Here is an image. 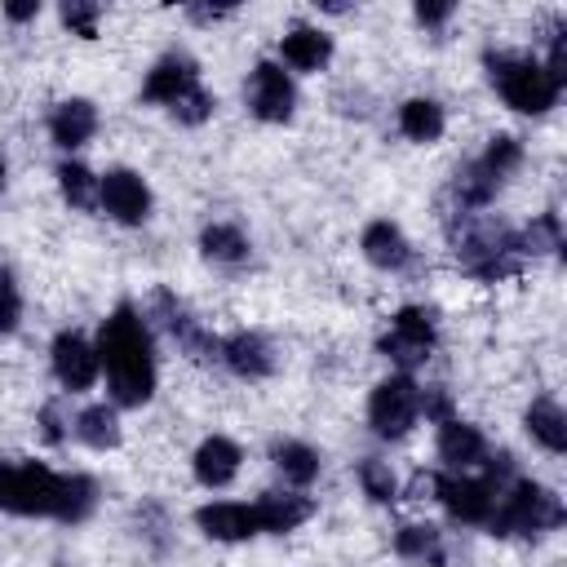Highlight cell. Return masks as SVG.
<instances>
[{"label": "cell", "instance_id": "obj_1", "mask_svg": "<svg viewBox=\"0 0 567 567\" xmlns=\"http://www.w3.org/2000/svg\"><path fill=\"white\" fill-rule=\"evenodd\" d=\"M97 505V483L89 474H58L40 461H0V509L27 518L84 523Z\"/></svg>", "mask_w": 567, "mask_h": 567}, {"label": "cell", "instance_id": "obj_2", "mask_svg": "<svg viewBox=\"0 0 567 567\" xmlns=\"http://www.w3.org/2000/svg\"><path fill=\"white\" fill-rule=\"evenodd\" d=\"M97 363L106 368L111 399L124 408H142L155 394V346L146 319L133 301H120L97 328Z\"/></svg>", "mask_w": 567, "mask_h": 567}, {"label": "cell", "instance_id": "obj_3", "mask_svg": "<svg viewBox=\"0 0 567 567\" xmlns=\"http://www.w3.org/2000/svg\"><path fill=\"white\" fill-rule=\"evenodd\" d=\"M518 164H523V146H518V137L496 133V137L487 142V151H483L478 159L461 164L456 177L447 182L443 217H461V221H465V217H474L478 208H487V204L496 199V190L505 186V177H509Z\"/></svg>", "mask_w": 567, "mask_h": 567}, {"label": "cell", "instance_id": "obj_4", "mask_svg": "<svg viewBox=\"0 0 567 567\" xmlns=\"http://www.w3.org/2000/svg\"><path fill=\"white\" fill-rule=\"evenodd\" d=\"M452 239H456L461 270L483 279V284H496V279L514 275L527 261L523 244H518V230H509L505 221H474V217H465L461 235H452Z\"/></svg>", "mask_w": 567, "mask_h": 567}, {"label": "cell", "instance_id": "obj_5", "mask_svg": "<svg viewBox=\"0 0 567 567\" xmlns=\"http://www.w3.org/2000/svg\"><path fill=\"white\" fill-rule=\"evenodd\" d=\"M563 518H567V509L549 487H540L532 478H514L496 496L487 527H492V536H540V532L563 527Z\"/></svg>", "mask_w": 567, "mask_h": 567}, {"label": "cell", "instance_id": "obj_6", "mask_svg": "<svg viewBox=\"0 0 567 567\" xmlns=\"http://www.w3.org/2000/svg\"><path fill=\"white\" fill-rule=\"evenodd\" d=\"M483 62H487V80H492V89L505 97V106H514V111H523V115H545V111L558 102V93H563V84H558L536 58L487 53Z\"/></svg>", "mask_w": 567, "mask_h": 567}, {"label": "cell", "instance_id": "obj_7", "mask_svg": "<svg viewBox=\"0 0 567 567\" xmlns=\"http://www.w3.org/2000/svg\"><path fill=\"white\" fill-rule=\"evenodd\" d=\"M416 416H421V385L408 372L377 381V390L368 399V425H372V434L403 439L416 425Z\"/></svg>", "mask_w": 567, "mask_h": 567}, {"label": "cell", "instance_id": "obj_8", "mask_svg": "<svg viewBox=\"0 0 567 567\" xmlns=\"http://www.w3.org/2000/svg\"><path fill=\"white\" fill-rule=\"evenodd\" d=\"M377 350L399 363L403 372L421 368L430 354H434V315L425 306H403L394 319H390V332L377 341Z\"/></svg>", "mask_w": 567, "mask_h": 567}, {"label": "cell", "instance_id": "obj_9", "mask_svg": "<svg viewBox=\"0 0 567 567\" xmlns=\"http://www.w3.org/2000/svg\"><path fill=\"white\" fill-rule=\"evenodd\" d=\"M151 315L159 319V328H164L195 363H213V359L221 354V341H217V337L186 310V301H177L168 288H159V292L151 297Z\"/></svg>", "mask_w": 567, "mask_h": 567}, {"label": "cell", "instance_id": "obj_10", "mask_svg": "<svg viewBox=\"0 0 567 567\" xmlns=\"http://www.w3.org/2000/svg\"><path fill=\"white\" fill-rule=\"evenodd\" d=\"M248 111L266 124H284L297 111V89L279 62H257L248 80Z\"/></svg>", "mask_w": 567, "mask_h": 567}, {"label": "cell", "instance_id": "obj_11", "mask_svg": "<svg viewBox=\"0 0 567 567\" xmlns=\"http://www.w3.org/2000/svg\"><path fill=\"white\" fill-rule=\"evenodd\" d=\"M97 204L120 226H142L151 217V186L133 168H111L106 177H97Z\"/></svg>", "mask_w": 567, "mask_h": 567}, {"label": "cell", "instance_id": "obj_12", "mask_svg": "<svg viewBox=\"0 0 567 567\" xmlns=\"http://www.w3.org/2000/svg\"><path fill=\"white\" fill-rule=\"evenodd\" d=\"M49 359H53V377H58V385L62 390H71V394H80V390H89L93 381H97V346H89L80 332H58L53 337V350H49Z\"/></svg>", "mask_w": 567, "mask_h": 567}, {"label": "cell", "instance_id": "obj_13", "mask_svg": "<svg viewBox=\"0 0 567 567\" xmlns=\"http://www.w3.org/2000/svg\"><path fill=\"white\" fill-rule=\"evenodd\" d=\"M199 89V71L186 53H164L151 71H146V84H142V102H155V106H177L182 97H190Z\"/></svg>", "mask_w": 567, "mask_h": 567}, {"label": "cell", "instance_id": "obj_14", "mask_svg": "<svg viewBox=\"0 0 567 567\" xmlns=\"http://www.w3.org/2000/svg\"><path fill=\"white\" fill-rule=\"evenodd\" d=\"M439 456L452 474H465V470L487 461V439H483L478 425H470L461 416H447V421H439Z\"/></svg>", "mask_w": 567, "mask_h": 567}, {"label": "cell", "instance_id": "obj_15", "mask_svg": "<svg viewBox=\"0 0 567 567\" xmlns=\"http://www.w3.org/2000/svg\"><path fill=\"white\" fill-rule=\"evenodd\" d=\"M195 527L208 536V540H248L257 536V514L252 505H239V501H213V505H199L195 509Z\"/></svg>", "mask_w": 567, "mask_h": 567}, {"label": "cell", "instance_id": "obj_16", "mask_svg": "<svg viewBox=\"0 0 567 567\" xmlns=\"http://www.w3.org/2000/svg\"><path fill=\"white\" fill-rule=\"evenodd\" d=\"M217 359L235 377H244V381H261V377L275 372V350H270V341L261 332H235V337H226Z\"/></svg>", "mask_w": 567, "mask_h": 567}, {"label": "cell", "instance_id": "obj_17", "mask_svg": "<svg viewBox=\"0 0 567 567\" xmlns=\"http://www.w3.org/2000/svg\"><path fill=\"white\" fill-rule=\"evenodd\" d=\"M239 461H244L239 443H230L226 434H208V439L195 447L190 470H195V478H199L204 487H226V483L239 474Z\"/></svg>", "mask_w": 567, "mask_h": 567}, {"label": "cell", "instance_id": "obj_18", "mask_svg": "<svg viewBox=\"0 0 567 567\" xmlns=\"http://www.w3.org/2000/svg\"><path fill=\"white\" fill-rule=\"evenodd\" d=\"M252 514H257V527L261 532L284 536V532H297L315 514V501L301 496V492H261L257 505H252Z\"/></svg>", "mask_w": 567, "mask_h": 567}, {"label": "cell", "instance_id": "obj_19", "mask_svg": "<svg viewBox=\"0 0 567 567\" xmlns=\"http://www.w3.org/2000/svg\"><path fill=\"white\" fill-rule=\"evenodd\" d=\"M93 133H97V106H93L89 97H66V102L53 106V115H49V137H53L62 151L84 146Z\"/></svg>", "mask_w": 567, "mask_h": 567}, {"label": "cell", "instance_id": "obj_20", "mask_svg": "<svg viewBox=\"0 0 567 567\" xmlns=\"http://www.w3.org/2000/svg\"><path fill=\"white\" fill-rule=\"evenodd\" d=\"M279 53H284V62H288L292 71H319V66H328V58H332V35L301 22V27H292V31L279 40Z\"/></svg>", "mask_w": 567, "mask_h": 567}, {"label": "cell", "instance_id": "obj_21", "mask_svg": "<svg viewBox=\"0 0 567 567\" xmlns=\"http://www.w3.org/2000/svg\"><path fill=\"white\" fill-rule=\"evenodd\" d=\"M363 257L377 270H403L412 261V244H408V235L394 221H372L363 230Z\"/></svg>", "mask_w": 567, "mask_h": 567}, {"label": "cell", "instance_id": "obj_22", "mask_svg": "<svg viewBox=\"0 0 567 567\" xmlns=\"http://www.w3.org/2000/svg\"><path fill=\"white\" fill-rule=\"evenodd\" d=\"M443 128H447V115H443V106L434 97H408L399 106V133L408 142H439Z\"/></svg>", "mask_w": 567, "mask_h": 567}, {"label": "cell", "instance_id": "obj_23", "mask_svg": "<svg viewBox=\"0 0 567 567\" xmlns=\"http://www.w3.org/2000/svg\"><path fill=\"white\" fill-rule=\"evenodd\" d=\"M199 252H204L208 261H217V266H244L248 252H252V244H248V235H244L239 226L213 221V226H204V235H199Z\"/></svg>", "mask_w": 567, "mask_h": 567}, {"label": "cell", "instance_id": "obj_24", "mask_svg": "<svg viewBox=\"0 0 567 567\" xmlns=\"http://www.w3.org/2000/svg\"><path fill=\"white\" fill-rule=\"evenodd\" d=\"M270 461H275V470L292 483V487H310L315 478H319V452L310 447V443H297V439H279L275 447H270Z\"/></svg>", "mask_w": 567, "mask_h": 567}, {"label": "cell", "instance_id": "obj_25", "mask_svg": "<svg viewBox=\"0 0 567 567\" xmlns=\"http://www.w3.org/2000/svg\"><path fill=\"white\" fill-rule=\"evenodd\" d=\"M394 554L416 567H443V536L430 523H408L394 532Z\"/></svg>", "mask_w": 567, "mask_h": 567}, {"label": "cell", "instance_id": "obj_26", "mask_svg": "<svg viewBox=\"0 0 567 567\" xmlns=\"http://www.w3.org/2000/svg\"><path fill=\"white\" fill-rule=\"evenodd\" d=\"M71 430H75V439H80L84 447H93V452H111V447L120 443V416H115L111 403L84 408V412L71 421Z\"/></svg>", "mask_w": 567, "mask_h": 567}, {"label": "cell", "instance_id": "obj_27", "mask_svg": "<svg viewBox=\"0 0 567 567\" xmlns=\"http://www.w3.org/2000/svg\"><path fill=\"white\" fill-rule=\"evenodd\" d=\"M523 425H527V434L545 447V452H567V416H563V408L554 403V399H536L532 408H527V416H523Z\"/></svg>", "mask_w": 567, "mask_h": 567}, {"label": "cell", "instance_id": "obj_28", "mask_svg": "<svg viewBox=\"0 0 567 567\" xmlns=\"http://www.w3.org/2000/svg\"><path fill=\"white\" fill-rule=\"evenodd\" d=\"M58 190L71 208H97V177L75 159L58 164Z\"/></svg>", "mask_w": 567, "mask_h": 567}, {"label": "cell", "instance_id": "obj_29", "mask_svg": "<svg viewBox=\"0 0 567 567\" xmlns=\"http://www.w3.org/2000/svg\"><path fill=\"white\" fill-rule=\"evenodd\" d=\"M359 487H363V496L377 501V505H394V501H399V478H394V470H390L385 461H377V456H363V461H359Z\"/></svg>", "mask_w": 567, "mask_h": 567}, {"label": "cell", "instance_id": "obj_30", "mask_svg": "<svg viewBox=\"0 0 567 567\" xmlns=\"http://www.w3.org/2000/svg\"><path fill=\"white\" fill-rule=\"evenodd\" d=\"M518 244H523V257H540V252H558L563 248V226H558V213H540L527 230H518Z\"/></svg>", "mask_w": 567, "mask_h": 567}, {"label": "cell", "instance_id": "obj_31", "mask_svg": "<svg viewBox=\"0 0 567 567\" xmlns=\"http://www.w3.org/2000/svg\"><path fill=\"white\" fill-rule=\"evenodd\" d=\"M97 18H102V9L89 4V0H66V4H62V22L71 27V35L93 40V35H97Z\"/></svg>", "mask_w": 567, "mask_h": 567}, {"label": "cell", "instance_id": "obj_32", "mask_svg": "<svg viewBox=\"0 0 567 567\" xmlns=\"http://www.w3.org/2000/svg\"><path fill=\"white\" fill-rule=\"evenodd\" d=\"M18 319H22V292H18L13 275L0 270V337H9L18 328Z\"/></svg>", "mask_w": 567, "mask_h": 567}, {"label": "cell", "instance_id": "obj_33", "mask_svg": "<svg viewBox=\"0 0 567 567\" xmlns=\"http://www.w3.org/2000/svg\"><path fill=\"white\" fill-rule=\"evenodd\" d=\"M421 408H425V416H434V421H447L452 412V399H447V390L443 385H430V390H421Z\"/></svg>", "mask_w": 567, "mask_h": 567}, {"label": "cell", "instance_id": "obj_34", "mask_svg": "<svg viewBox=\"0 0 567 567\" xmlns=\"http://www.w3.org/2000/svg\"><path fill=\"white\" fill-rule=\"evenodd\" d=\"M40 425H44V439H49V443H62V439H66L62 403H44V408H40Z\"/></svg>", "mask_w": 567, "mask_h": 567}, {"label": "cell", "instance_id": "obj_35", "mask_svg": "<svg viewBox=\"0 0 567 567\" xmlns=\"http://www.w3.org/2000/svg\"><path fill=\"white\" fill-rule=\"evenodd\" d=\"M452 13H456L452 4H430V0H421V4H416V22H421V27H443Z\"/></svg>", "mask_w": 567, "mask_h": 567}, {"label": "cell", "instance_id": "obj_36", "mask_svg": "<svg viewBox=\"0 0 567 567\" xmlns=\"http://www.w3.org/2000/svg\"><path fill=\"white\" fill-rule=\"evenodd\" d=\"M35 13H40V0H13V4H4V18H13V22H27Z\"/></svg>", "mask_w": 567, "mask_h": 567}, {"label": "cell", "instance_id": "obj_37", "mask_svg": "<svg viewBox=\"0 0 567 567\" xmlns=\"http://www.w3.org/2000/svg\"><path fill=\"white\" fill-rule=\"evenodd\" d=\"M230 13V4H221V9H208V4H190V18L195 22H217V18H226Z\"/></svg>", "mask_w": 567, "mask_h": 567}, {"label": "cell", "instance_id": "obj_38", "mask_svg": "<svg viewBox=\"0 0 567 567\" xmlns=\"http://www.w3.org/2000/svg\"><path fill=\"white\" fill-rule=\"evenodd\" d=\"M0 190H4V164H0Z\"/></svg>", "mask_w": 567, "mask_h": 567}]
</instances>
